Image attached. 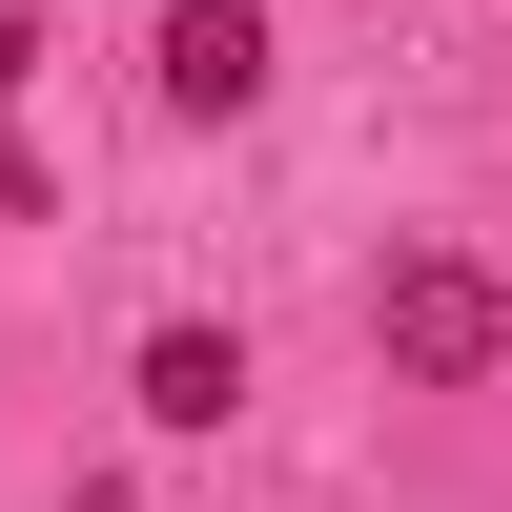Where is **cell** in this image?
Returning <instances> with one entry per match:
<instances>
[{
    "mask_svg": "<svg viewBox=\"0 0 512 512\" xmlns=\"http://www.w3.org/2000/svg\"><path fill=\"white\" fill-rule=\"evenodd\" d=\"M123 390H144V431H226V410H246V328H144Z\"/></svg>",
    "mask_w": 512,
    "mask_h": 512,
    "instance_id": "obj_3",
    "label": "cell"
},
{
    "mask_svg": "<svg viewBox=\"0 0 512 512\" xmlns=\"http://www.w3.org/2000/svg\"><path fill=\"white\" fill-rule=\"evenodd\" d=\"M267 103V0H164V123H246Z\"/></svg>",
    "mask_w": 512,
    "mask_h": 512,
    "instance_id": "obj_2",
    "label": "cell"
},
{
    "mask_svg": "<svg viewBox=\"0 0 512 512\" xmlns=\"http://www.w3.org/2000/svg\"><path fill=\"white\" fill-rule=\"evenodd\" d=\"M369 349H390L410 390H492V349H512V287L472 267V246H410V267L369 287Z\"/></svg>",
    "mask_w": 512,
    "mask_h": 512,
    "instance_id": "obj_1",
    "label": "cell"
}]
</instances>
